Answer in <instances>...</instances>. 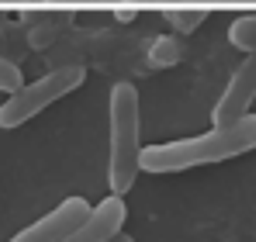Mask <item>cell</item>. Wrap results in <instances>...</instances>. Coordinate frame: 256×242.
<instances>
[{"label":"cell","mask_w":256,"mask_h":242,"mask_svg":"<svg viewBox=\"0 0 256 242\" xmlns=\"http://www.w3.org/2000/svg\"><path fill=\"white\" fill-rule=\"evenodd\" d=\"M253 149H256V114H246L232 124H214L212 132L194 135V138L142 149L138 170H146V173H180V170H194V166H208V162L236 160V156L253 152Z\"/></svg>","instance_id":"1"},{"label":"cell","mask_w":256,"mask_h":242,"mask_svg":"<svg viewBox=\"0 0 256 242\" xmlns=\"http://www.w3.org/2000/svg\"><path fill=\"white\" fill-rule=\"evenodd\" d=\"M111 160H108V187L111 194L125 198L135 187L138 170V156H142V104H138V90L132 83H114L111 90Z\"/></svg>","instance_id":"2"},{"label":"cell","mask_w":256,"mask_h":242,"mask_svg":"<svg viewBox=\"0 0 256 242\" xmlns=\"http://www.w3.org/2000/svg\"><path fill=\"white\" fill-rule=\"evenodd\" d=\"M86 80L84 66H59V70H48L45 76L24 83L18 94H10L4 104H0V128L4 132H14L21 128L24 121H32L35 114H42L45 108H52L56 100H62L66 94L80 90Z\"/></svg>","instance_id":"3"},{"label":"cell","mask_w":256,"mask_h":242,"mask_svg":"<svg viewBox=\"0 0 256 242\" xmlns=\"http://www.w3.org/2000/svg\"><path fill=\"white\" fill-rule=\"evenodd\" d=\"M256 100V52H246V59L236 66V73L228 76L225 94L214 104V124H232V121L246 118Z\"/></svg>","instance_id":"4"},{"label":"cell","mask_w":256,"mask_h":242,"mask_svg":"<svg viewBox=\"0 0 256 242\" xmlns=\"http://www.w3.org/2000/svg\"><path fill=\"white\" fill-rule=\"evenodd\" d=\"M86 214H90V204L84 198H66L56 211H48L35 225H28L24 232H18L10 242H62Z\"/></svg>","instance_id":"5"},{"label":"cell","mask_w":256,"mask_h":242,"mask_svg":"<svg viewBox=\"0 0 256 242\" xmlns=\"http://www.w3.org/2000/svg\"><path fill=\"white\" fill-rule=\"evenodd\" d=\"M125 218H128L125 201L118 194H111V198H104L97 208H90V214L62 242H111L114 236H122Z\"/></svg>","instance_id":"6"},{"label":"cell","mask_w":256,"mask_h":242,"mask_svg":"<svg viewBox=\"0 0 256 242\" xmlns=\"http://www.w3.org/2000/svg\"><path fill=\"white\" fill-rule=\"evenodd\" d=\"M21 28L28 52H48L73 32V14L70 10H21Z\"/></svg>","instance_id":"7"},{"label":"cell","mask_w":256,"mask_h":242,"mask_svg":"<svg viewBox=\"0 0 256 242\" xmlns=\"http://www.w3.org/2000/svg\"><path fill=\"white\" fill-rule=\"evenodd\" d=\"M184 56H187V45L180 35H160L149 45V66H156V70H170Z\"/></svg>","instance_id":"8"},{"label":"cell","mask_w":256,"mask_h":242,"mask_svg":"<svg viewBox=\"0 0 256 242\" xmlns=\"http://www.w3.org/2000/svg\"><path fill=\"white\" fill-rule=\"evenodd\" d=\"M163 18L170 21V28L176 35H194L208 21V10L204 7H170V10H163Z\"/></svg>","instance_id":"9"},{"label":"cell","mask_w":256,"mask_h":242,"mask_svg":"<svg viewBox=\"0 0 256 242\" xmlns=\"http://www.w3.org/2000/svg\"><path fill=\"white\" fill-rule=\"evenodd\" d=\"M228 42L242 52H256V14H242L232 21L228 28Z\"/></svg>","instance_id":"10"},{"label":"cell","mask_w":256,"mask_h":242,"mask_svg":"<svg viewBox=\"0 0 256 242\" xmlns=\"http://www.w3.org/2000/svg\"><path fill=\"white\" fill-rule=\"evenodd\" d=\"M21 86H24V76H21V66L0 56V90H4V94L10 97V94H18Z\"/></svg>","instance_id":"11"},{"label":"cell","mask_w":256,"mask_h":242,"mask_svg":"<svg viewBox=\"0 0 256 242\" xmlns=\"http://www.w3.org/2000/svg\"><path fill=\"white\" fill-rule=\"evenodd\" d=\"M138 18V7H132V4H125V7H114V21L118 24H132Z\"/></svg>","instance_id":"12"},{"label":"cell","mask_w":256,"mask_h":242,"mask_svg":"<svg viewBox=\"0 0 256 242\" xmlns=\"http://www.w3.org/2000/svg\"><path fill=\"white\" fill-rule=\"evenodd\" d=\"M111 242H135V239H132V236H125V232H122V236H114V239H111Z\"/></svg>","instance_id":"13"}]
</instances>
